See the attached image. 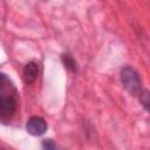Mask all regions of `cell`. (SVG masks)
Instances as JSON below:
<instances>
[{
  "mask_svg": "<svg viewBox=\"0 0 150 150\" xmlns=\"http://www.w3.org/2000/svg\"><path fill=\"white\" fill-rule=\"evenodd\" d=\"M121 81L124 88L132 95H138L142 90V84L137 71L130 67H124L121 70Z\"/></svg>",
  "mask_w": 150,
  "mask_h": 150,
  "instance_id": "1",
  "label": "cell"
},
{
  "mask_svg": "<svg viewBox=\"0 0 150 150\" xmlns=\"http://www.w3.org/2000/svg\"><path fill=\"white\" fill-rule=\"evenodd\" d=\"M138 95H139L141 103L144 105V108H145V109H148V104H149V93H148L146 90H144V91H142V90H141V93H139Z\"/></svg>",
  "mask_w": 150,
  "mask_h": 150,
  "instance_id": "6",
  "label": "cell"
},
{
  "mask_svg": "<svg viewBox=\"0 0 150 150\" xmlns=\"http://www.w3.org/2000/svg\"><path fill=\"white\" fill-rule=\"evenodd\" d=\"M7 86H9V80H8V77H7L5 74L0 73V91L4 90Z\"/></svg>",
  "mask_w": 150,
  "mask_h": 150,
  "instance_id": "7",
  "label": "cell"
},
{
  "mask_svg": "<svg viewBox=\"0 0 150 150\" xmlns=\"http://www.w3.org/2000/svg\"><path fill=\"white\" fill-rule=\"evenodd\" d=\"M62 61H63L64 66H66L69 70H71V71H75V70H76V62H75V60L71 57V55H69V54H63V55H62Z\"/></svg>",
  "mask_w": 150,
  "mask_h": 150,
  "instance_id": "5",
  "label": "cell"
},
{
  "mask_svg": "<svg viewBox=\"0 0 150 150\" xmlns=\"http://www.w3.org/2000/svg\"><path fill=\"white\" fill-rule=\"evenodd\" d=\"M26 129L27 131L33 135V136H40L42 134H45V131L47 130V123L42 117L39 116H33L27 121L26 124Z\"/></svg>",
  "mask_w": 150,
  "mask_h": 150,
  "instance_id": "3",
  "label": "cell"
},
{
  "mask_svg": "<svg viewBox=\"0 0 150 150\" xmlns=\"http://www.w3.org/2000/svg\"><path fill=\"white\" fill-rule=\"evenodd\" d=\"M38 75H39V66H38V63L34 62V61L28 62L25 66V69H23V77H25L26 83H28V84L33 83L38 79Z\"/></svg>",
  "mask_w": 150,
  "mask_h": 150,
  "instance_id": "4",
  "label": "cell"
},
{
  "mask_svg": "<svg viewBox=\"0 0 150 150\" xmlns=\"http://www.w3.org/2000/svg\"><path fill=\"white\" fill-rule=\"evenodd\" d=\"M55 144H54V142L52 141V139H43V142H42V148H45V149H47V150H52V149H55Z\"/></svg>",
  "mask_w": 150,
  "mask_h": 150,
  "instance_id": "8",
  "label": "cell"
},
{
  "mask_svg": "<svg viewBox=\"0 0 150 150\" xmlns=\"http://www.w3.org/2000/svg\"><path fill=\"white\" fill-rule=\"evenodd\" d=\"M16 98L11 93L0 94V120L8 121L16 110Z\"/></svg>",
  "mask_w": 150,
  "mask_h": 150,
  "instance_id": "2",
  "label": "cell"
}]
</instances>
